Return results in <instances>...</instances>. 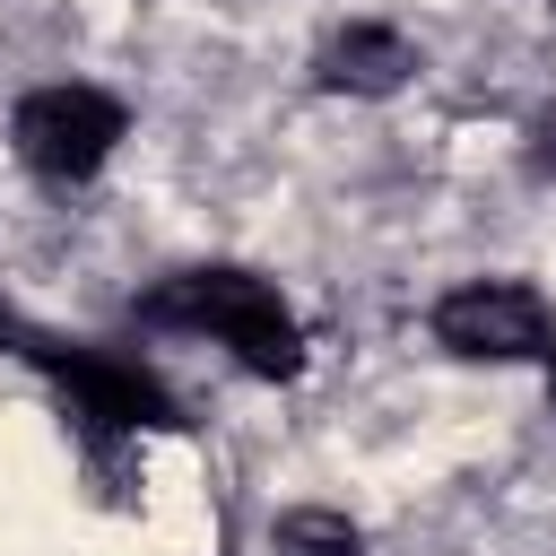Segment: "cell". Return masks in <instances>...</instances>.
Segmentation results:
<instances>
[{"label": "cell", "mask_w": 556, "mask_h": 556, "mask_svg": "<svg viewBox=\"0 0 556 556\" xmlns=\"http://www.w3.org/2000/svg\"><path fill=\"white\" fill-rule=\"evenodd\" d=\"M139 313H148V321H182V330H217L261 382H287V374L304 365L295 313H287L278 287L252 278V269H182V278H165Z\"/></svg>", "instance_id": "obj_1"}, {"label": "cell", "mask_w": 556, "mask_h": 556, "mask_svg": "<svg viewBox=\"0 0 556 556\" xmlns=\"http://www.w3.org/2000/svg\"><path fill=\"white\" fill-rule=\"evenodd\" d=\"M122 130H130V113L104 96V87H35L26 104H17V122H9V139H17V156L43 174V182H87L113 148H122Z\"/></svg>", "instance_id": "obj_2"}, {"label": "cell", "mask_w": 556, "mask_h": 556, "mask_svg": "<svg viewBox=\"0 0 556 556\" xmlns=\"http://www.w3.org/2000/svg\"><path fill=\"white\" fill-rule=\"evenodd\" d=\"M434 339L452 356H478V365H513V356H547V304L513 278H469L434 304Z\"/></svg>", "instance_id": "obj_3"}, {"label": "cell", "mask_w": 556, "mask_h": 556, "mask_svg": "<svg viewBox=\"0 0 556 556\" xmlns=\"http://www.w3.org/2000/svg\"><path fill=\"white\" fill-rule=\"evenodd\" d=\"M408 70H417V52L391 26H339L313 52V78L339 87V96H391V87H408Z\"/></svg>", "instance_id": "obj_4"}, {"label": "cell", "mask_w": 556, "mask_h": 556, "mask_svg": "<svg viewBox=\"0 0 556 556\" xmlns=\"http://www.w3.org/2000/svg\"><path fill=\"white\" fill-rule=\"evenodd\" d=\"M278 547H287V556H365V530H356L348 513L295 504V513H278Z\"/></svg>", "instance_id": "obj_5"}, {"label": "cell", "mask_w": 556, "mask_h": 556, "mask_svg": "<svg viewBox=\"0 0 556 556\" xmlns=\"http://www.w3.org/2000/svg\"><path fill=\"white\" fill-rule=\"evenodd\" d=\"M539 139H547V148H539V165H556V122H547V130H539Z\"/></svg>", "instance_id": "obj_6"}, {"label": "cell", "mask_w": 556, "mask_h": 556, "mask_svg": "<svg viewBox=\"0 0 556 556\" xmlns=\"http://www.w3.org/2000/svg\"><path fill=\"white\" fill-rule=\"evenodd\" d=\"M547 400H556V348H547Z\"/></svg>", "instance_id": "obj_7"}]
</instances>
